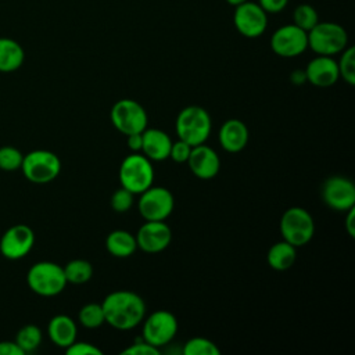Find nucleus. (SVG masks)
<instances>
[{
    "label": "nucleus",
    "mask_w": 355,
    "mask_h": 355,
    "mask_svg": "<svg viewBox=\"0 0 355 355\" xmlns=\"http://www.w3.org/2000/svg\"><path fill=\"white\" fill-rule=\"evenodd\" d=\"M0 355H24L15 341H0Z\"/></svg>",
    "instance_id": "c9c22d12"
},
{
    "label": "nucleus",
    "mask_w": 355,
    "mask_h": 355,
    "mask_svg": "<svg viewBox=\"0 0 355 355\" xmlns=\"http://www.w3.org/2000/svg\"><path fill=\"white\" fill-rule=\"evenodd\" d=\"M141 150L150 161H164L169 158L172 146L171 137L161 129H144L141 132Z\"/></svg>",
    "instance_id": "6ab92c4d"
},
{
    "label": "nucleus",
    "mask_w": 355,
    "mask_h": 355,
    "mask_svg": "<svg viewBox=\"0 0 355 355\" xmlns=\"http://www.w3.org/2000/svg\"><path fill=\"white\" fill-rule=\"evenodd\" d=\"M79 323L86 329H97L105 323L104 311L101 304L89 302L83 305L78 313Z\"/></svg>",
    "instance_id": "a878e982"
},
{
    "label": "nucleus",
    "mask_w": 355,
    "mask_h": 355,
    "mask_svg": "<svg viewBox=\"0 0 355 355\" xmlns=\"http://www.w3.org/2000/svg\"><path fill=\"white\" fill-rule=\"evenodd\" d=\"M29 288L42 297L58 295L67 286V279L62 266L50 261L33 263L26 273Z\"/></svg>",
    "instance_id": "20e7f679"
},
{
    "label": "nucleus",
    "mask_w": 355,
    "mask_h": 355,
    "mask_svg": "<svg viewBox=\"0 0 355 355\" xmlns=\"http://www.w3.org/2000/svg\"><path fill=\"white\" fill-rule=\"evenodd\" d=\"M110 116L115 129L125 136L141 133L148 122L144 107L132 98L118 100L112 105Z\"/></svg>",
    "instance_id": "6e6552de"
},
{
    "label": "nucleus",
    "mask_w": 355,
    "mask_h": 355,
    "mask_svg": "<svg viewBox=\"0 0 355 355\" xmlns=\"http://www.w3.org/2000/svg\"><path fill=\"white\" fill-rule=\"evenodd\" d=\"M133 197H135V194L132 191L126 190L125 187H121V189H118L112 193L110 204H111V207L115 212L122 214V212H126L132 208L133 200H135Z\"/></svg>",
    "instance_id": "7c9ffc66"
},
{
    "label": "nucleus",
    "mask_w": 355,
    "mask_h": 355,
    "mask_svg": "<svg viewBox=\"0 0 355 355\" xmlns=\"http://www.w3.org/2000/svg\"><path fill=\"white\" fill-rule=\"evenodd\" d=\"M280 233L283 240L294 247H302L311 241L315 233V222L312 215L301 207L286 209L280 219Z\"/></svg>",
    "instance_id": "423d86ee"
},
{
    "label": "nucleus",
    "mask_w": 355,
    "mask_h": 355,
    "mask_svg": "<svg viewBox=\"0 0 355 355\" xmlns=\"http://www.w3.org/2000/svg\"><path fill=\"white\" fill-rule=\"evenodd\" d=\"M141 333V337L146 343L161 348L169 344L176 336L178 320L172 312L158 309L144 319Z\"/></svg>",
    "instance_id": "9d476101"
},
{
    "label": "nucleus",
    "mask_w": 355,
    "mask_h": 355,
    "mask_svg": "<svg viewBox=\"0 0 355 355\" xmlns=\"http://www.w3.org/2000/svg\"><path fill=\"white\" fill-rule=\"evenodd\" d=\"M348 46V33L337 22L319 21L308 32V49L316 55L333 57Z\"/></svg>",
    "instance_id": "7ed1b4c3"
},
{
    "label": "nucleus",
    "mask_w": 355,
    "mask_h": 355,
    "mask_svg": "<svg viewBox=\"0 0 355 355\" xmlns=\"http://www.w3.org/2000/svg\"><path fill=\"white\" fill-rule=\"evenodd\" d=\"M229 6H232V7H236V6H239V4H241V3H244V1H247V0H225Z\"/></svg>",
    "instance_id": "ea45409f"
},
{
    "label": "nucleus",
    "mask_w": 355,
    "mask_h": 355,
    "mask_svg": "<svg viewBox=\"0 0 355 355\" xmlns=\"http://www.w3.org/2000/svg\"><path fill=\"white\" fill-rule=\"evenodd\" d=\"M270 49L283 58L301 55L308 49V32L294 24L282 25L270 36Z\"/></svg>",
    "instance_id": "f8f14e48"
},
{
    "label": "nucleus",
    "mask_w": 355,
    "mask_h": 355,
    "mask_svg": "<svg viewBox=\"0 0 355 355\" xmlns=\"http://www.w3.org/2000/svg\"><path fill=\"white\" fill-rule=\"evenodd\" d=\"M186 162L189 164V168L193 172V175L202 180L215 178L220 168L219 155L214 148L205 146L204 143L191 147L190 155Z\"/></svg>",
    "instance_id": "dca6fc26"
},
{
    "label": "nucleus",
    "mask_w": 355,
    "mask_h": 355,
    "mask_svg": "<svg viewBox=\"0 0 355 355\" xmlns=\"http://www.w3.org/2000/svg\"><path fill=\"white\" fill-rule=\"evenodd\" d=\"M121 186L133 194H140L154 182V168L151 161L139 153H132L123 158L119 166Z\"/></svg>",
    "instance_id": "39448f33"
},
{
    "label": "nucleus",
    "mask_w": 355,
    "mask_h": 355,
    "mask_svg": "<svg viewBox=\"0 0 355 355\" xmlns=\"http://www.w3.org/2000/svg\"><path fill=\"white\" fill-rule=\"evenodd\" d=\"M295 248L297 247H294L293 244L287 243L286 240L275 243L269 248L268 255H266L269 266L272 269L280 270V272L290 269L294 265V262H295V257H297Z\"/></svg>",
    "instance_id": "5701e85b"
},
{
    "label": "nucleus",
    "mask_w": 355,
    "mask_h": 355,
    "mask_svg": "<svg viewBox=\"0 0 355 355\" xmlns=\"http://www.w3.org/2000/svg\"><path fill=\"white\" fill-rule=\"evenodd\" d=\"M219 144L227 153H239L248 143V129L240 119L232 118L223 122L218 133Z\"/></svg>",
    "instance_id": "a211bd4d"
},
{
    "label": "nucleus",
    "mask_w": 355,
    "mask_h": 355,
    "mask_svg": "<svg viewBox=\"0 0 355 355\" xmlns=\"http://www.w3.org/2000/svg\"><path fill=\"white\" fill-rule=\"evenodd\" d=\"M105 323L118 330H130L140 324L146 315L144 300L129 290L110 293L101 302Z\"/></svg>",
    "instance_id": "f257e3e1"
},
{
    "label": "nucleus",
    "mask_w": 355,
    "mask_h": 355,
    "mask_svg": "<svg viewBox=\"0 0 355 355\" xmlns=\"http://www.w3.org/2000/svg\"><path fill=\"white\" fill-rule=\"evenodd\" d=\"M257 3L266 14H279L287 7L288 0H258Z\"/></svg>",
    "instance_id": "f704fd0d"
},
{
    "label": "nucleus",
    "mask_w": 355,
    "mask_h": 355,
    "mask_svg": "<svg viewBox=\"0 0 355 355\" xmlns=\"http://www.w3.org/2000/svg\"><path fill=\"white\" fill-rule=\"evenodd\" d=\"M21 171L24 176L37 184L54 180L61 172V161L49 150H33L24 155Z\"/></svg>",
    "instance_id": "0eeeda50"
},
{
    "label": "nucleus",
    "mask_w": 355,
    "mask_h": 355,
    "mask_svg": "<svg viewBox=\"0 0 355 355\" xmlns=\"http://www.w3.org/2000/svg\"><path fill=\"white\" fill-rule=\"evenodd\" d=\"M47 334L54 345L65 349L76 340L78 327L72 318L67 315H55L47 324Z\"/></svg>",
    "instance_id": "aec40b11"
},
{
    "label": "nucleus",
    "mask_w": 355,
    "mask_h": 355,
    "mask_svg": "<svg viewBox=\"0 0 355 355\" xmlns=\"http://www.w3.org/2000/svg\"><path fill=\"white\" fill-rule=\"evenodd\" d=\"M121 354H123V355H159V348L141 340V341L133 343L132 345L125 348Z\"/></svg>",
    "instance_id": "72a5a7b5"
},
{
    "label": "nucleus",
    "mask_w": 355,
    "mask_h": 355,
    "mask_svg": "<svg viewBox=\"0 0 355 355\" xmlns=\"http://www.w3.org/2000/svg\"><path fill=\"white\" fill-rule=\"evenodd\" d=\"M322 200L334 211H348L355 207L354 182L341 175L327 178L322 186Z\"/></svg>",
    "instance_id": "ddd939ff"
},
{
    "label": "nucleus",
    "mask_w": 355,
    "mask_h": 355,
    "mask_svg": "<svg viewBox=\"0 0 355 355\" xmlns=\"http://www.w3.org/2000/svg\"><path fill=\"white\" fill-rule=\"evenodd\" d=\"M319 22L318 11L308 3H301L293 10V24L305 32H309Z\"/></svg>",
    "instance_id": "bb28decb"
},
{
    "label": "nucleus",
    "mask_w": 355,
    "mask_h": 355,
    "mask_svg": "<svg viewBox=\"0 0 355 355\" xmlns=\"http://www.w3.org/2000/svg\"><path fill=\"white\" fill-rule=\"evenodd\" d=\"M105 248L112 257L128 258L137 248L136 237L128 230H112L105 239Z\"/></svg>",
    "instance_id": "4be33fe9"
},
{
    "label": "nucleus",
    "mask_w": 355,
    "mask_h": 355,
    "mask_svg": "<svg viewBox=\"0 0 355 355\" xmlns=\"http://www.w3.org/2000/svg\"><path fill=\"white\" fill-rule=\"evenodd\" d=\"M35 244L33 230L24 223L8 227L0 239V254L11 261L26 257Z\"/></svg>",
    "instance_id": "4468645a"
},
{
    "label": "nucleus",
    "mask_w": 355,
    "mask_h": 355,
    "mask_svg": "<svg viewBox=\"0 0 355 355\" xmlns=\"http://www.w3.org/2000/svg\"><path fill=\"white\" fill-rule=\"evenodd\" d=\"M345 216V230L351 237H355V207L349 208Z\"/></svg>",
    "instance_id": "e433bc0d"
},
{
    "label": "nucleus",
    "mask_w": 355,
    "mask_h": 355,
    "mask_svg": "<svg viewBox=\"0 0 355 355\" xmlns=\"http://www.w3.org/2000/svg\"><path fill=\"white\" fill-rule=\"evenodd\" d=\"M220 351L215 343L204 337H193L183 345V355H219Z\"/></svg>",
    "instance_id": "c85d7f7f"
},
{
    "label": "nucleus",
    "mask_w": 355,
    "mask_h": 355,
    "mask_svg": "<svg viewBox=\"0 0 355 355\" xmlns=\"http://www.w3.org/2000/svg\"><path fill=\"white\" fill-rule=\"evenodd\" d=\"M65 352L68 355H101L103 354V351L94 344H90L86 341H76V340L65 348Z\"/></svg>",
    "instance_id": "2f4dec72"
},
{
    "label": "nucleus",
    "mask_w": 355,
    "mask_h": 355,
    "mask_svg": "<svg viewBox=\"0 0 355 355\" xmlns=\"http://www.w3.org/2000/svg\"><path fill=\"white\" fill-rule=\"evenodd\" d=\"M190 151H191V146L183 140H176V141H172V146H171V151H169V158L175 162H186L189 155H190Z\"/></svg>",
    "instance_id": "473e14b6"
},
{
    "label": "nucleus",
    "mask_w": 355,
    "mask_h": 355,
    "mask_svg": "<svg viewBox=\"0 0 355 355\" xmlns=\"http://www.w3.org/2000/svg\"><path fill=\"white\" fill-rule=\"evenodd\" d=\"M135 237L137 248L148 254H155L164 251L169 245L172 232L164 220H147L140 226Z\"/></svg>",
    "instance_id": "2eb2a0df"
},
{
    "label": "nucleus",
    "mask_w": 355,
    "mask_h": 355,
    "mask_svg": "<svg viewBox=\"0 0 355 355\" xmlns=\"http://www.w3.org/2000/svg\"><path fill=\"white\" fill-rule=\"evenodd\" d=\"M233 24L236 31L248 39L263 35L268 28V14L255 1H244L234 7Z\"/></svg>",
    "instance_id": "9b49d317"
},
{
    "label": "nucleus",
    "mask_w": 355,
    "mask_h": 355,
    "mask_svg": "<svg viewBox=\"0 0 355 355\" xmlns=\"http://www.w3.org/2000/svg\"><path fill=\"white\" fill-rule=\"evenodd\" d=\"M62 269L67 283L72 284H83L93 276V266L86 259H72Z\"/></svg>",
    "instance_id": "b1692460"
},
{
    "label": "nucleus",
    "mask_w": 355,
    "mask_h": 355,
    "mask_svg": "<svg viewBox=\"0 0 355 355\" xmlns=\"http://www.w3.org/2000/svg\"><path fill=\"white\" fill-rule=\"evenodd\" d=\"M290 80L294 83V85H302L306 82V75H305V71L304 69H295L293 71V73L290 75Z\"/></svg>",
    "instance_id": "58836bf2"
},
{
    "label": "nucleus",
    "mask_w": 355,
    "mask_h": 355,
    "mask_svg": "<svg viewBox=\"0 0 355 355\" xmlns=\"http://www.w3.org/2000/svg\"><path fill=\"white\" fill-rule=\"evenodd\" d=\"M211 122L207 110L200 105H189L178 114L175 128L179 139L193 147L205 143L212 129Z\"/></svg>",
    "instance_id": "f03ea898"
},
{
    "label": "nucleus",
    "mask_w": 355,
    "mask_h": 355,
    "mask_svg": "<svg viewBox=\"0 0 355 355\" xmlns=\"http://www.w3.org/2000/svg\"><path fill=\"white\" fill-rule=\"evenodd\" d=\"M42 338V330L36 324H25L18 330L14 341L19 345L24 354H26L35 351L40 345Z\"/></svg>",
    "instance_id": "393cba45"
},
{
    "label": "nucleus",
    "mask_w": 355,
    "mask_h": 355,
    "mask_svg": "<svg viewBox=\"0 0 355 355\" xmlns=\"http://www.w3.org/2000/svg\"><path fill=\"white\" fill-rule=\"evenodd\" d=\"M25 60L22 46L11 37H0V72H14Z\"/></svg>",
    "instance_id": "412c9836"
},
{
    "label": "nucleus",
    "mask_w": 355,
    "mask_h": 355,
    "mask_svg": "<svg viewBox=\"0 0 355 355\" xmlns=\"http://www.w3.org/2000/svg\"><path fill=\"white\" fill-rule=\"evenodd\" d=\"M24 154L12 146L0 147V169L6 172H12L21 169Z\"/></svg>",
    "instance_id": "c756f323"
},
{
    "label": "nucleus",
    "mask_w": 355,
    "mask_h": 355,
    "mask_svg": "<svg viewBox=\"0 0 355 355\" xmlns=\"http://www.w3.org/2000/svg\"><path fill=\"white\" fill-rule=\"evenodd\" d=\"M128 147L129 150H132L133 153H137L141 150V133H132L128 135Z\"/></svg>",
    "instance_id": "4c0bfd02"
},
{
    "label": "nucleus",
    "mask_w": 355,
    "mask_h": 355,
    "mask_svg": "<svg viewBox=\"0 0 355 355\" xmlns=\"http://www.w3.org/2000/svg\"><path fill=\"white\" fill-rule=\"evenodd\" d=\"M175 200L172 193L162 186H150L137 201L139 214L146 220H165L173 211Z\"/></svg>",
    "instance_id": "1a4fd4ad"
},
{
    "label": "nucleus",
    "mask_w": 355,
    "mask_h": 355,
    "mask_svg": "<svg viewBox=\"0 0 355 355\" xmlns=\"http://www.w3.org/2000/svg\"><path fill=\"white\" fill-rule=\"evenodd\" d=\"M306 82L316 87L333 86L338 79L337 61L329 55H316L305 67Z\"/></svg>",
    "instance_id": "f3484780"
},
{
    "label": "nucleus",
    "mask_w": 355,
    "mask_h": 355,
    "mask_svg": "<svg viewBox=\"0 0 355 355\" xmlns=\"http://www.w3.org/2000/svg\"><path fill=\"white\" fill-rule=\"evenodd\" d=\"M340 60L337 61L340 78H343L349 86L355 85V49L354 46H347L340 53Z\"/></svg>",
    "instance_id": "cd10ccee"
}]
</instances>
